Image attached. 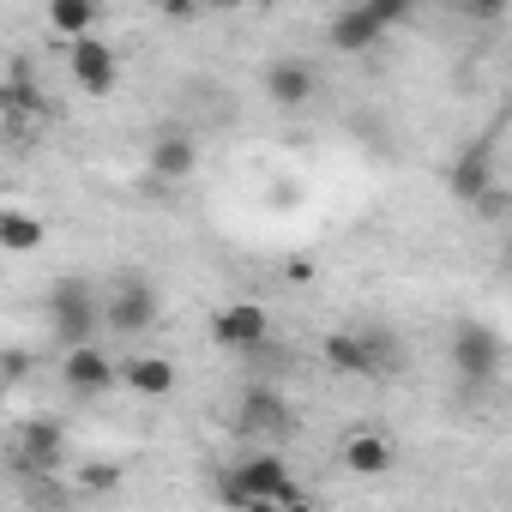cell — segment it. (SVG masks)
<instances>
[{
  "label": "cell",
  "mask_w": 512,
  "mask_h": 512,
  "mask_svg": "<svg viewBox=\"0 0 512 512\" xmlns=\"http://www.w3.org/2000/svg\"><path fill=\"white\" fill-rule=\"evenodd\" d=\"M97 332H109V296H97V284L85 278H61L49 290V338L67 350H91Z\"/></svg>",
  "instance_id": "6da1fadb"
},
{
  "label": "cell",
  "mask_w": 512,
  "mask_h": 512,
  "mask_svg": "<svg viewBox=\"0 0 512 512\" xmlns=\"http://www.w3.org/2000/svg\"><path fill=\"white\" fill-rule=\"evenodd\" d=\"M217 500H223L229 512H247L253 500L296 506V500H308V494L296 488V470H290L278 452H253V458H241L235 470H223V488H217Z\"/></svg>",
  "instance_id": "7a4b0ae2"
},
{
  "label": "cell",
  "mask_w": 512,
  "mask_h": 512,
  "mask_svg": "<svg viewBox=\"0 0 512 512\" xmlns=\"http://www.w3.org/2000/svg\"><path fill=\"white\" fill-rule=\"evenodd\" d=\"M398 19H404V7H392V0H368V7H344V13L326 25V37H332V49H344V55H368Z\"/></svg>",
  "instance_id": "3957f363"
},
{
  "label": "cell",
  "mask_w": 512,
  "mask_h": 512,
  "mask_svg": "<svg viewBox=\"0 0 512 512\" xmlns=\"http://www.w3.org/2000/svg\"><path fill=\"white\" fill-rule=\"evenodd\" d=\"M235 434H247V440H290L296 434L290 398L272 392V386H247L241 404H235Z\"/></svg>",
  "instance_id": "277c9868"
},
{
  "label": "cell",
  "mask_w": 512,
  "mask_h": 512,
  "mask_svg": "<svg viewBox=\"0 0 512 512\" xmlns=\"http://www.w3.org/2000/svg\"><path fill=\"white\" fill-rule=\"evenodd\" d=\"M452 368H458V380H470V386H494L500 368H506V344H500L488 326L464 320V326L452 332Z\"/></svg>",
  "instance_id": "5b68a950"
},
{
  "label": "cell",
  "mask_w": 512,
  "mask_h": 512,
  "mask_svg": "<svg viewBox=\"0 0 512 512\" xmlns=\"http://www.w3.org/2000/svg\"><path fill=\"white\" fill-rule=\"evenodd\" d=\"M211 344L229 350V356L266 350V344H272V314H266L260 302H229V308H217V320H211Z\"/></svg>",
  "instance_id": "8992f818"
},
{
  "label": "cell",
  "mask_w": 512,
  "mask_h": 512,
  "mask_svg": "<svg viewBox=\"0 0 512 512\" xmlns=\"http://www.w3.org/2000/svg\"><path fill=\"white\" fill-rule=\"evenodd\" d=\"M145 169H151V181H163V187H175V181H193L199 175V145H193V133H157L151 145H145Z\"/></svg>",
  "instance_id": "52a82bcc"
},
{
  "label": "cell",
  "mask_w": 512,
  "mask_h": 512,
  "mask_svg": "<svg viewBox=\"0 0 512 512\" xmlns=\"http://www.w3.org/2000/svg\"><path fill=\"white\" fill-rule=\"evenodd\" d=\"M61 380H67V392H79V398H103V392L121 386V362H109L103 344L67 350V356H61Z\"/></svg>",
  "instance_id": "ba28073f"
},
{
  "label": "cell",
  "mask_w": 512,
  "mask_h": 512,
  "mask_svg": "<svg viewBox=\"0 0 512 512\" xmlns=\"http://www.w3.org/2000/svg\"><path fill=\"white\" fill-rule=\"evenodd\" d=\"M67 73H73V85H79L85 97H109L115 79H121V61H115V49H109L103 37H91V43L67 49Z\"/></svg>",
  "instance_id": "9c48e42d"
},
{
  "label": "cell",
  "mask_w": 512,
  "mask_h": 512,
  "mask_svg": "<svg viewBox=\"0 0 512 512\" xmlns=\"http://www.w3.org/2000/svg\"><path fill=\"white\" fill-rule=\"evenodd\" d=\"M338 464H344L350 476H386V470L398 464V446H392L386 428H350L344 446H338Z\"/></svg>",
  "instance_id": "30bf717a"
},
{
  "label": "cell",
  "mask_w": 512,
  "mask_h": 512,
  "mask_svg": "<svg viewBox=\"0 0 512 512\" xmlns=\"http://www.w3.org/2000/svg\"><path fill=\"white\" fill-rule=\"evenodd\" d=\"M494 187H500V181H494V145H488V139H470V145L458 151V163H452V199L482 205Z\"/></svg>",
  "instance_id": "8fae6325"
},
{
  "label": "cell",
  "mask_w": 512,
  "mask_h": 512,
  "mask_svg": "<svg viewBox=\"0 0 512 512\" xmlns=\"http://www.w3.org/2000/svg\"><path fill=\"white\" fill-rule=\"evenodd\" d=\"M151 326H157V290L151 284H115L109 290V332L139 338Z\"/></svg>",
  "instance_id": "7c38bea8"
},
{
  "label": "cell",
  "mask_w": 512,
  "mask_h": 512,
  "mask_svg": "<svg viewBox=\"0 0 512 512\" xmlns=\"http://www.w3.org/2000/svg\"><path fill=\"white\" fill-rule=\"evenodd\" d=\"M266 97H272L278 109H302V103L314 97V67H308L302 55H278V61L266 67Z\"/></svg>",
  "instance_id": "4fadbf2b"
},
{
  "label": "cell",
  "mask_w": 512,
  "mask_h": 512,
  "mask_svg": "<svg viewBox=\"0 0 512 512\" xmlns=\"http://www.w3.org/2000/svg\"><path fill=\"white\" fill-rule=\"evenodd\" d=\"M326 368H338V374H380L374 332H332L326 338Z\"/></svg>",
  "instance_id": "5bb4252c"
},
{
  "label": "cell",
  "mask_w": 512,
  "mask_h": 512,
  "mask_svg": "<svg viewBox=\"0 0 512 512\" xmlns=\"http://www.w3.org/2000/svg\"><path fill=\"white\" fill-rule=\"evenodd\" d=\"M61 452H67V434H61L55 422H31L25 440H19V464H25L31 476H55Z\"/></svg>",
  "instance_id": "9a60e30c"
},
{
  "label": "cell",
  "mask_w": 512,
  "mask_h": 512,
  "mask_svg": "<svg viewBox=\"0 0 512 512\" xmlns=\"http://www.w3.org/2000/svg\"><path fill=\"white\" fill-rule=\"evenodd\" d=\"M49 37H61L67 49L91 43L97 37V7H91V0H55V7H49Z\"/></svg>",
  "instance_id": "2e32d148"
},
{
  "label": "cell",
  "mask_w": 512,
  "mask_h": 512,
  "mask_svg": "<svg viewBox=\"0 0 512 512\" xmlns=\"http://www.w3.org/2000/svg\"><path fill=\"white\" fill-rule=\"evenodd\" d=\"M121 386L139 398H163V392H175V362L169 356H133V362H121Z\"/></svg>",
  "instance_id": "e0dca14e"
},
{
  "label": "cell",
  "mask_w": 512,
  "mask_h": 512,
  "mask_svg": "<svg viewBox=\"0 0 512 512\" xmlns=\"http://www.w3.org/2000/svg\"><path fill=\"white\" fill-rule=\"evenodd\" d=\"M49 241V223L31 217V211H0V247L7 253H37Z\"/></svg>",
  "instance_id": "ac0fdd59"
},
{
  "label": "cell",
  "mask_w": 512,
  "mask_h": 512,
  "mask_svg": "<svg viewBox=\"0 0 512 512\" xmlns=\"http://www.w3.org/2000/svg\"><path fill=\"white\" fill-rule=\"evenodd\" d=\"M115 482H121V464H109V458H103V464H85V470H79V488H85V494H109Z\"/></svg>",
  "instance_id": "d6986e66"
},
{
  "label": "cell",
  "mask_w": 512,
  "mask_h": 512,
  "mask_svg": "<svg viewBox=\"0 0 512 512\" xmlns=\"http://www.w3.org/2000/svg\"><path fill=\"white\" fill-rule=\"evenodd\" d=\"M19 374H25V350H7V386H13Z\"/></svg>",
  "instance_id": "ffe728a7"
},
{
  "label": "cell",
  "mask_w": 512,
  "mask_h": 512,
  "mask_svg": "<svg viewBox=\"0 0 512 512\" xmlns=\"http://www.w3.org/2000/svg\"><path fill=\"white\" fill-rule=\"evenodd\" d=\"M247 512H284V506H278V500H253Z\"/></svg>",
  "instance_id": "44dd1931"
},
{
  "label": "cell",
  "mask_w": 512,
  "mask_h": 512,
  "mask_svg": "<svg viewBox=\"0 0 512 512\" xmlns=\"http://www.w3.org/2000/svg\"><path fill=\"white\" fill-rule=\"evenodd\" d=\"M284 512H320V506H314V500H296V506H284Z\"/></svg>",
  "instance_id": "7402d4cb"
}]
</instances>
